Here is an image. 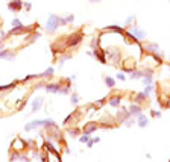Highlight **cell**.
I'll list each match as a JSON object with an SVG mask.
<instances>
[{"label":"cell","instance_id":"7402d4cb","mask_svg":"<svg viewBox=\"0 0 170 162\" xmlns=\"http://www.w3.org/2000/svg\"><path fill=\"white\" fill-rule=\"evenodd\" d=\"M53 76H55V67H47L44 71L38 73V79H43V81H50Z\"/></svg>","mask_w":170,"mask_h":162},{"label":"cell","instance_id":"484cf974","mask_svg":"<svg viewBox=\"0 0 170 162\" xmlns=\"http://www.w3.org/2000/svg\"><path fill=\"white\" fill-rule=\"evenodd\" d=\"M59 21H61V26H68V24H73V23H75V14L59 15Z\"/></svg>","mask_w":170,"mask_h":162},{"label":"cell","instance_id":"ab89813d","mask_svg":"<svg viewBox=\"0 0 170 162\" xmlns=\"http://www.w3.org/2000/svg\"><path fill=\"white\" fill-rule=\"evenodd\" d=\"M161 111H157V109H153V108H150V117L152 118H161Z\"/></svg>","mask_w":170,"mask_h":162},{"label":"cell","instance_id":"d4e9b609","mask_svg":"<svg viewBox=\"0 0 170 162\" xmlns=\"http://www.w3.org/2000/svg\"><path fill=\"white\" fill-rule=\"evenodd\" d=\"M71 58V55L70 53H67V52H62V53H59L58 55V68H62L64 65H66V62H67L68 59Z\"/></svg>","mask_w":170,"mask_h":162},{"label":"cell","instance_id":"f6af8a7d","mask_svg":"<svg viewBox=\"0 0 170 162\" xmlns=\"http://www.w3.org/2000/svg\"><path fill=\"white\" fill-rule=\"evenodd\" d=\"M2 49H5V41H3V39H0V50H2Z\"/></svg>","mask_w":170,"mask_h":162},{"label":"cell","instance_id":"d590c367","mask_svg":"<svg viewBox=\"0 0 170 162\" xmlns=\"http://www.w3.org/2000/svg\"><path fill=\"white\" fill-rule=\"evenodd\" d=\"M126 74L125 71H117V74H115V81H120V82H126Z\"/></svg>","mask_w":170,"mask_h":162},{"label":"cell","instance_id":"44dd1931","mask_svg":"<svg viewBox=\"0 0 170 162\" xmlns=\"http://www.w3.org/2000/svg\"><path fill=\"white\" fill-rule=\"evenodd\" d=\"M128 109H129V114H131V117H134V118H137L138 115H141L144 111H143V104H138V103H132L128 106Z\"/></svg>","mask_w":170,"mask_h":162},{"label":"cell","instance_id":"3957f363","mask_svg":"<svg viewBox=\"0 0 170 162\" xmlns=\"http://www.w3.org/2000/svg\"><path fill=\"white\" fill-rule=\"evenodd\" d=\"M61 26V21H59V15L58 14H49L47 15V20L44 23V30L47 34H56V30Z\"/></svg>","mask_w":170,"mask_h":162},{"label":"cell","instance_id":"5b68a950","mask_svg":"<svg viewBox=\"0 0 170 162\" xmlns=\"http://www.w3.org/2000/svg\"><path fill=\"white\" fill-rule=\"evenodd\" d=\"M82 41H84V34L82 32H73V34H68L67 38H64L66 49H78Z\"/></svg>","mask_w":170,"mask_h":162},{"label":"cell","instance_id":"836d02e7","mask_svg":"<svg viewBox=\"0 0 170 162\" xmlns=\"http://www.w3.org/2000/svg\"><path fill=\"white\" fill-rule=\"evenodd\" d=\"M22 26H24V23H23L18 17H14L11 20V27H22Z\"/></svg>","mask_w":170,"mask_h":162},{"label":"cell","instance_id":"83f0119b","mask_svg":"<svg viewBox=\"0 0 170 162\" xmlns=\"http://www.w3.org/2000/svg\"><path fill=\"white\" fill-rule=\"evenodd\" d=\"M103 83L106 85V88L114 90V88H115V83H117V81H115V77H113V76H108V74H105V76H103Z\"/></svg>","mask_w":170,"mask_h":162},{"label":"cell","instance_id":"52a82bcc","mask_svg":"<svg viewBox=\"0 0 170 162\" xmlns=\"http://www.w3.org/2000/svg\"><path fill=\"white\" fill-rule=\"evenodd\" d=\"M126 30H128L129 34L132 35L135 39H138V41H144V39L148 38V32H146L143 27H140V26H138L137 23L134 24V26H131V27H128Z\"/></svg>","mask_w":170,"mask_h":162},{"label":"cell","instance_id":"60d3db41","mask_svg":"<svg viewBox=\"0 0 170 162\" xmlns=\"http://www.w3.org/2000/svg\"><path fill=\"white\" fill-rule=\"evenodd\" d=\"M34 79H38V74H36V73H35V74H27V76H24L23 82H24V83H27V82L34 81Z\"/></svg>","mask_w":170,"mask_h":162},{"label":"cell","instance_id":"7a4b0ae2","mask_svg":"<svg viewBox=\"0 0 170 162\" xmlns=\"http://www.w3.org/2000/svg\"><path fill=\"white\" fill-rule=\"evenodd\" d=\"M141 50L143 53H152V55H158L159 58L166 59V53L161 50L158 43H153V41H141Z\"/></svg>","mask_w":170,"mask_h":162},{"label":"cell","instance_id":"d6986e66","mask_svg":"<svg viewBox=\"0 0 170 162\" xmlns=\"http://www.w3.org/2000/svg\"><path fill=\"white\" fill-rule=\"evenodd\" d=\"M8 11L11 12L23 11V0H8Z\"/></svg>","mask_w":170,"mask_h":162},{"label":"cell","instance_id":"30bf717a","mask_svg":"<svg viewBox=\"0 0 170 162\" xmlns=\"http://www.w3.org/2000/svg\"><path fill=\"white\" fill-rule=\"evenodd\" d=\"M93 58H96L100 64H103V65L108 64V59H106V55H105V50H103L100 46L96 47V49H93Z\"/></svg>","mask_w":170,"mask_h":162},{"label":"cell","instance_id":"e575fe53","mask_svg":"<svg viewBox=\"0 0 170 162\" xmlns=\"http://www.w3.org/2000/svg\"><path fill=\"white\" fill-rule=\"evenodd\" d=\"M97 142H100V138H99V137H94V138H91L85 146H87V149H93L94 144H97Z\"/></svg>","mask_w":170,"mask_h":162},{"label":"cell","instance_id":"7bdbcfd3","mask_svg":"<svg viewBox=\"0 0 170 162\" xmlns=\"http://www.w3.org/2000/svg\"><path fill=\"white\" fill-rule=\"evenodd\" d=\"M73 115H75V114H73V112H70V114H68V115L66 117V118H64V121H62V124H64V126H66V124H68V123L71 121V118H73Z\"/></svg>","mask_w":170,"mask_h":162},{"label":"cell","instance_id":"cb8c5ba5","mask_svg":"<svg viewBox=\"0 0 170 162\" xmlns=\"http://www.w3.org/2000/svg\"><path fill=\"white\" fill-rule=\"evenodd\" d=\"M18 83H20V81L15 79V81L6 83V85H0V94H5V93H8V91H11V90H14V88H17Z\"/></svg>","mask_w":170,"mask_h":162},{"label":"cell","instance_id":"ee69618b","mask_svg":"<svg viewBox=\"0 0 170 162\" xmlns=\"http://www.w3.org/2000/svg\"><path fill=\"white\" fill-rule=\"evenodd\" d=\"M87 2H88V3H100L102 0H87Z\"/></svg>","mask_w":170,"mask_h":162},{"label":"cell","instance_id":"f1b7e54d","mask_svg":"<svg viewBox=\"0 0 170 162\" xmlns=\"http://www.w3.org/2000/svg\"><path fill=\"white\" fill-rule=\"evenodd\" d=\"M135 20H137V17L134 15V14H131V15H128L125 18V21H123V26H125L126 29L128 27H131V26H134L135 24Z\"/></svg>","mask_w":170,"mask_h":162},{"label":"cell","instance_id":"c3c4849f","mask_svg":"<svg viewBox=\"0 0 170 162\" xmlns=\"http://www.w3.org/2000/svg\"><path fill=\"white\" fill-rule=\"evenodd\" d=\"M167 70L170 71V62H167Z\"/></svg>","mask_w":170,"mask_h":162},{"label":"cell","instance_id":"9a60e30c","mask_svg":"<svg viewBox=\"0 0 170 162\" xmlns=\"http://www.w3.org/2000/svg\"><path fill=\"white\" fill-rule=\"evenodd\" d=\"M44 103V97L43 95H36L32 99V103H31V112H38Z\"/></svg>","mask_w":170,"mask_h":162},{"label":"cell","instance_id":"7c38bea8","mask_svg":"<svg viewBox=\"0 0 170 162\" xmlns=\"http://www.w3.org/2000/svg\"><path fill=\"white\" fill-rule=\"evenodd\" d=\"M102 32H114V34H119V35H125L126 27L125 26H119V24H109V26L103 27Z\"/></svg>","mask_w":170,"mask_h":162},{"label":"cell","instance_id":"7dc6e473","mask_svg":"<svg viewBox=\"0 0 170 162\" xmlns=\"http://www.w3.org/2000/svg\"><path fill=\"white\" fill-rule=\"evenodd\" d=\"M166 59H167V62H170V53L167 55V58H166Z\"/></svg>","mask_w":170,"mask_h":162},{"label":"cell","instance_id":"d6a6232c","mask_svg":"<svg viewBox=\"0 0 170 162\" xmlns=\"http://www.w3.org/2000/svg\"><path fill=\"white\" fill-rule=\"evenodd\" d=\"M155 88H157V83L153 82V83H149V85H144V90H143V91H144L146 94H149V95H150V94H152L153 91H155Z\"/></svg>","mask_w":170,"mask_h":162},{"label":"cell","instance_id":"e0dca14e","mask_svg":"<svg viewBox=\"0 0 170 162\" xmlns=\"http://www.w3.org/2000/svg\"><path fill=\"white\" fill-rule=\"evenodd\" d=\"M0 59H3V61H8V62H12V61H15V52H12L11 49H2L0 50Z\"/></svg>","mask_w":170,"mask_h":162},{"label":"cell","instance_id":"4316f807","mask_svg":"<svg viewBox=\"0 0 170 162\" xmlns=\"http://www.w3.org/2000/svg\"><path fill=\"white\" fill-rule=\"evenodd\" d=\"M144 76V70L143 68H135L129 73V79L131 81H138V79H143Z\"/></svg>","mask_w":170,"mask_h":162},{"label":"cell","instance_id":"bcb514c9","mask_svg":"<svg viewBox=\"0 0 170 162\" xmlns=\"http://www.w3.org/2000/svg\"><path fill=\"white\" fill-rule=\"evenodd\" d=\"M76 77H78V74H71V76H70V79H71V82H73V81H76Z\"/></svg>","mask_w":170,"mask_h":162},{"label":"cell","instance_id":"ba28073f","mask_svg":"<svg viewBox=\"0 0 170 162\" xmlns=\"http://www.w3.org/2000/svg\"><path fill=\"white\" fill-rule=\"evenodd\" d=\"M43 149H44L50 156H53V158H56V159H59V161H62V158H61V153H59V150H58L56 147H55V144H53V139L47 138L43 142Z\"/></svg>","mask_w":170,"mask_h":162},{"label":"cell","instance_id":"74e56055","mask_svg":"<svg viewBox=\"0 0 170 162\" xmlns=\"http://www.w3.org/2000/svg\"><path fill=\"white\" fill-rule=\"evenodd\" d=\"M90 139H91V135H88V133H80L79 135V141L82 144H87Z\"/></svg>","mask_w":170,"mask_h":162},{"label":"cell","instance_id":"4dcf8cb0","mask_svg":"<svg viewBox=\"0 0 170 162\" xmlns=\"http://www.w3.org/2000/svg\"><path fill=\"white\" fill-rule=\"evenodd\" d=\"M106 100H108V97H102V99L96 100V102L93 103V106H94L96 109H102V108H105V104H106Z\"/></svg>","mask_w":170,"mask_h":162},{"label":"cell","instance_id":"f35d334b","mask_svg":"<svg viewBox=\"0 0 170 162\" xmlns=\"http://www.w3.org/2000/svg\"><path fill=\"white\" fill-rule=\"evenodd\" d=\"M123 124H125L126 127H132L134 124H137V118H134V117H131V118H128V120H126V121L123 123Z\"/></svg>","mask_w":170,"mask_h":162},{"label":"cell","instance_id":"5bb4252c","mask_svg":"<svg viewBox=\"0 0 170 162\" xmlns=\"http://www.w3.org/2000/svg\"><path fill=\"white\" fill-rule=\"evenodd\" d=\"M106 104H108L109 108L117 109V108L122 104V94H114V95H109V97H108V100H106Z\"/></svg>","mask_w":170,"mask_h":162},{"label":"cell","instance_id":"681fc988","mask_svg":"<svg viewBox=\"0 0 170 162\" xmlns=\"http://www.w3.org/2000/svg\"><path fill=\"white\" fill-rule=\"evenodd\" d=\"M169 162H170V161H169Z\"/></svg>","mask_w":170,"mask_h":162},{"label":"cell","instance_id":"8fae6325","mask_svg":"<svg viewBox=\"0 0 170 162\" xmlns=\"http://www.w3.org/2000/svg\"><path fill=\"white\" fill-rule=\"evenodd\" d=\"M26 147H27V144H26V141L22 138H17L12 141V144H11V150L12 151H24L26 150Z\"/></svg>","mask_w":170,"mask_h":162},{"label":"cell","instance_id":"2e32d148","mask_svg":"<svg viewBox=\"0 0 170 162\" xmlns=\"http://www.w3.org/2000/svg\"><path fill=\"white\" fill-rule=\"evenodd\" d=\"M135 68H137V62L132 58L122 61V71H125V73H128V74H129L132 70H135Z\"/></svg>","mask_w":170,"mask_h":162},{"label":"cell","instance_id":"8992f818","mask_svg":"<svg viewBox=\"0 0 170 162\" xmlns=\"http://www.w3.org/2000/svg\"><path fill=\"white\" fill-rule=\"evenodd\" d=\"M62 85H64V79H62V81H55V82L46 81L44 88H43V90H44L46 93H49V94H61Z\"/></svg>","mask_w":170,"mask_h":162},{"label":"cell","instance_id":"ffe728a7","mask_svg":"<svg viewBox=\"0 0 170 162\" xmlns=\"http://www.w3.org/2000/svg\"><path fill=\"white\" fill-rule=\"evenodd\" d=\"M128 118H131L129 109L128 108H122V111H119V114L115 117V121H117V124H123Z\"/></svg>","mask_w":170,"mask_h":162},{"label":"cell","instance_id":"603a6c76","mask_svg":"<svg viewBox=\"0 0 170 162\" xmlns=\"http://www.w3.org/2000/svg\"><path fill=\"white\" fill-rule=\"evenodd\" d=\"M149 123H150V118H149L144 112L141 114V115H138L137 117V126L138 127H141V129H144V127H148L149 126Z\"/></svg>","mask_w":170,"mask_h":162},{"label":"cell","instance_id":"277c9868","mask_svg":"<svg viewBox=\"0 0 170 162\" xmlns=\"http://www.w3.org/2000/svg\"><path fill=\"white\" fill-rule=\"evenodd\" d=\"M105 50V55H106V59H108V62L109 64H113V65H119V64H122V52H120V49L119 47H106V49H103Z\"/></svg>","mask_w":170,"mask_h":162},{"label":"cell","instance_id":"9c48e42d","mask_svg":"<svg viewBox=\"0 0 170 162\" xmlns=\"http://www.w3.org/2000/svg\"><path fill=\"white\" fill-rule=\"evenodd\" d=\"M9 161L11 162H29L31 158L27 155H24V151H12L9 155Z\"/></svg>","mask_w":170,"mask_h":162},{"label":"cell","instance_id":"8d00e7d4","mask_svg":"<svg viewBox=\"0 0 170 162\" xmlns=\"http://www.w3.org/2000/svg\"><path fill=\"white\" fill-rule=\"evenodd\" d=\"M24 106H26V99L23 97V99H20V100L15 103V109H17V111H22Z\"/></svg>","mask_w":170,"mask_h":162},{"label":"cell","instance_id":"ac0fdd59","mask_svg":"<svg viewBox=\"0 0 170 162\" xmlns=\"http://www.w3.org/2000/svg\"><path fill=\"white\" fill-rule=\"evenodd\" d=\"M149 94H146L144 91H140V93H135L134 95H132V103H138V104H143L146 103L149 100Z\"/></svg>","mask_w":170,"mask_h":162},{"label":"cell","instance_id":"1f68e13d","mask_svg":"<svg viewBox=\"0 0 170 162\" xmlns=\"http://www.w3.org/2000/svg\"><path fill=\"white\" fill-rule=\"evenodd\" d=\"M80 102V97L79 94L76 93V91H73V93H70V103L73 104V106H76V104Z\"/></svg>","mask_w":170,"mask_h":162},{"label":"cell","instance_id":"f546056e","mask_svg":"<svg viewBox=\"0 0 170 162\" xmlns=\"http://www.w3.org/2000/svg\"><path fill=\"white\" fill-rule=\"evenodd\" d=\"M82 133V129H79V127H70L68 129V137L70 138H79V135Z\"/></svg>","mask_w":170,"mask_h":162},{"label":"cell","instance_id":"6da1fadb","mask_svg":"<svg viewBox=\"0 0 170 162\" xmlns=\"http://www.w3.org/2000/svg\"><path fill=\"white\" fill-rule=\"evenodd\" d=\"M55 121L52 120V118H44V120H29L26 124H24V132H34L35 129H40L43 127L46 129L49 127V126H52Z\"/></svg>","mask_w":170,"mask_h":162},{"label":"cell","instance_id":"b9f144b4","mask_svg":"<svg viewBox=\"0 0 170 162\" xmlns=\"http://www.w3.org/2000/svg\"><path fill=\"white\" fill-rule=\"evenodd\" d=\"M23 9L26 12L32 11V3H31V2H23Z\"/></svg>","mask_w":170,"mask_h":162},{"label":"cell","instance_id":"4fadbf2b","mask_svg":"<svg viewBox=\"0 0 170 162\" xmlns=\"http://www.w3.org/2000/svg\"><path fill=\"white\" fill-rule=\"evenodd\" d=\"M100 127L97 121H87L85 126L82 127V133H88V135H93L94 132H97V129Z\"/></svg>","mask_w":170,"mask_h":162}]
</instances>
